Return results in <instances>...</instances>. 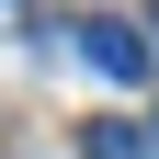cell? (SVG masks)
Listing matches in <instances>:
<instances>
[{
    "label": "cell",
    "instance_id": "3957f363",
    "mask_svg": "<svg viewBox=\"0 0 159 159\" xmlns=\"http://www.w3.org/2000/svg\"><path fill=\"white\" fill-rule=\"evenodd\" d=\"M148 136H159V125H148Z\"/></svg>",
    "mask_w": 159,
    "mask_h": 159
},
{
    "label": "cell",
    "instance_id": "7a4b0ae2",
    "mask_svg": "<svg viewBox=\"0 0 159 159\" xmlns=\"http://www.w3.org/2000/svg\"><path fill=\"white\" fill-rule=\"evenodd\" d=\"M80 159H159V136L114 114V125H91V136H80Z\"/></svg>",
    "mask_w": 159,
    "mask_h": 159
},
{
    "label": "cell",
    "instance_id": "6da1fadb",
    "mask_svg": "<svg viewBox=\"0 0 159 159\" xmlns=\"http://www.w3.org/2000/svg\"><path fill=\"white\" fill-rule=\"evenodd\" d=\"M80 57H91L102 80H125V91L148 80V34H136V23H80Z\"/></svg>",
    "mask_w": 159,
    "mask_h": 159
}]
</instances>
